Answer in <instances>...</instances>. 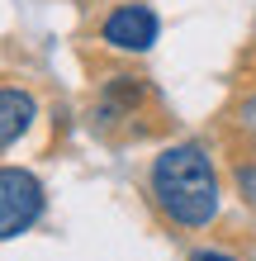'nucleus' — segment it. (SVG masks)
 I'll use <instances>...</instances> for the list:
<instances>
[{"instance_id":"obj_2","label":"nucleus","mask_w":256,"mask_h":261,"mask_svg":"<svg viewBox=\"0 0 256 261\" xmlns=\"http://www.w3.org/2000/svg\"><path fill=\"white\" fill-rule=\"evenodd\" d=\"M43 180L24 166H0V242L5 238H19L29 233L38 219H43Z\"/></svg>"},{"instance_id":"obj_6","label":"nucleus","mask_w":256,"mask_h":261,"mask_svg":"<svg viewBox=\"0 0 256 261\" xmlns=\"http://www.w3.org/2000/svg\"><path fill=\"white\" fill-rule=\"evenodd\" d=\"M237 190H242L247 204H256V162H242V166H237Z\"/></svg>"},{"instance_id":"obj_5","label":"nucleus","mask_w":256,"mask_h":261,"mask_svg":"<svg viewBox=\"0 0 256 261\" xmlns=\"http://www.w3.org/2000/svg\"><path fill=\"white\" fill-rule=\"evenodd\" d=\"M34 119H38V105H34V95H29V90L0 86V152L19 143Z\"/></svg>"},{"instance_id":"obj_4","label":"nucleus","mask_w":256,"mask_h":261,"mask_svg":"<svg viewBox=\"0 0 256 261\" xmlns=\"http://www.w3.org/2000/svg\"><path fill=\"white\" fill-rule=\"evenodd\" d=\"M143 100H147L143 76H114V81H104L100 100H95V119H100V128H114V124H124V119H138Z\"/></svg>"},{"instance_id":"obj_3","label":"nucleus","mask_w":256,"mask_h":261,"mask_svg":"<svg viewBox=\"0 0 256 261\" xmlns=\"http://www.w3.org/2000/svg\"><path fill=\"white\" fill-rule=\"evenodd\" d=\"M161 34V19L152 5H138V0H128V5H114L109 14H104V29L100 38L109 43V48L119 53H147Z\"/></svg>"},{"instance_id":"obj_7","label":"nucleus","mask_w":256,"mask_h":261,"mask_svg":"<svg viewBox=\"0 0 256 261\" xmlns=\"http://www.w3.org/2000/svg\"><path fill=\"white\" fill-rule=\"evenodd\" d=\"M237 124H242V128L256 138V90H251V95H247L242 105H237Z\"/></svg>"},{"instance_id":"obj_1","label":"nucleus","mask_w":256,"mask_h":261,"mask_svg":"<svg viewBox=\"0 0 256 261\" xmlns=\"http://www.w3.org/2000/svg\"><path fill=\"white\" fill-rule=\"evenodd\" d=\"M147 190H152V204L176 228H209L218 219V204H223L218 166L200 143L161 147L152 162V176H147Z\"/></svg>"},{"instance_id":"obj_8","label":"nucleus","mask_w":256,"mask_h":261,"mask_svg":"<svg viewBox=\"0 0 256 261\" xmlns=\"http://www.w3.org/2000/svg\"><path fill=\"white\" fill-rule=\"evenodd\" d=\"M190 261H237V256L233 252H194Z\"/></svg>"}]
</instances>
